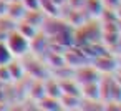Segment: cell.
<instances>
[{"mask_svg": "<svg viewBox=\"0 0 121 111\" xmlns=\"http://www.w3.org/2000/svg\"><path fill=\"white\" fill-rule=\"evenodd\" d=\"M10 58H12V51L9 50V47H7L5 43L0 42V66H2V65H7V63L10 61Z\"/></svg>", "mask_w": 121, "mask_h": 111, "instance_id": "7a4b0ae2", "label": "cell"}, {"mask_svg": "<svg viewBox=\"0 0 121 111\" xmlns=\"http://www.w3.org/2000/svg\"><path fill=\"white\" fill-rule=\"evenodd\" d=\"M7 47H9V50H10L12 53L20 55V53H23V51L27 50V38H25L23 35H20V33H13V35L9 37Z\"/></svg>", "mask_w": 121, "mask_h": 111, "instance_id": "6da1fadb", "label": "cell"}]
</instances>
